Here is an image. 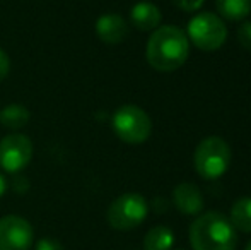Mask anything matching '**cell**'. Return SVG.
<instances>
[{
    "label": "cell",
    "instance_id": "cell-3",
    "mask_svg": "<svg viewBox=\"0 0 251 250\" xmlns=\"http://www.w3.org/2000/svg\"><path fill=\"white\" fill-rule=\"evenodd\" d=\"M231 163V147L221 137H207L197 146L193 165L197 173L205 180H215L227 171Z\"/></svg>",
    "mask_w": 251,
    "mask_h": 250
},
{
    "label": "cell",
    "instance_id": "cell-2",
    "mask_svg": "<svg viewBox=\"0 0 251 250\" xmlns=\"http://www.w3.org/2000/svg\"><path fill=\"white\" fill-rule=\"evenodd\" d=\"M190 242L193 250H234L238 237L234 226L224 214L210 211L192 223Z\"/></svg>",
    "mask_w": 251,
    "mask_h": 250
},
{
    "label": "cell",
    "instance_id": "cell-12",
    "mask_svg": "<svg viewBox=\"0 0 251 250\" xmlns=\"http://www.w3.org/2000/svg\"><path fill=\"white\" fill-rule=\"evenodd\" d=\"M31 120V113L24 105L21 103H10L7 107L2 108L0 111V124L7 129H12V130H17V129H23L29 124Z\"/></svg>",
    "mask_w": 251,
    "mask_h": 250
},
{
    "label": "cell",
    "instance_id": "cell-1",
    "mask_svg": "<svg viewBox=\"0 0 251 250\" xmlns=\"http://www.w3.org/2000/svg\"><path fill=\"white\" fill-rule=\"evenodd\" d=\"M190 55V41L183 29L176 26H159L147 41L146 57L152 69L173 72L179 69Z\"/></svg>",
    "mask_w": 251,
    "mask_h": 250
},
{
    "label": "cell",
    "instance_id": "cell-16",
    "mask_svg": "<svg viewBox=\"0 0 251 250\" xmlns=\"http://www.w3.org/2000/svg\"><path fill=\"white\" fill-rule=\"evenodd\" d=\"M238 41L243 48L251 52V21L248 23H243L238 28Z\"/></svg>",
    "mask_w": 251,
    "mask_h": 250
},
{
    "label": "cell",
    "instance_id": "cell-17",
    "mask_svg": "<svg viewBox=\"0 0 251 250\" xmlns=\"http://www.w3.org/2000/svg\"><path fill=\"white\" fill-rule=\"evenodd\" d=\"M203 2L205 0H173V3L183 12H197L203 5Z\"/></svg>",
    "mask_w": 251,
    "mask_h": 250
},
{
    "label": "cell",
    "instance_id": "cell-9",
    "mask_svg": "<svg viewBox=\"0 0 251 250\" xmlns=\"http://www.w3.org/2000/svg\"><path fill=\"white\" fill-rule=\"evenodd\" d=\"M96 34L102 43L118 45L128 34V24L118 14H102L96 21Z\"/></svg>",
    "mask_w": 251,
    "mask_h": 250
},
{
    "label": "cell",
    "instance_id": "cell-5",
    "mask_svg": "<svg viewBox=\"0 0 251 250\" xmlns=\"http://www.w3.org/2000/svg\"><path fill=\"white\" fill-rule=\"evenodd\" d=\"M186 36L197 48L203 52H214L224 45L227 38V28L224 21L212 12H200L193 16L186 28Z\"/></svg>",
    "mask_w": 251,
    "mask_h": 250
},
{
    "label": "cell",
    "instance_id": "cell-21",
    "mask_svg": "<svg viewBox=\"0 0 251 250\" xmlns=\"http://www.w3.org/2000/svg\"><path fill=\"white\" fill-rule=\"evenodd\" d=\"M245 250H251V240L248 242V245H246V249Z\"/></svg>",
    "mask_w": 251,
    "mask_h": 250
},
{
    "label": "cell",
    "instance_id": "cell-13",
    "mask_svg": "<svg viewBox=\"0 0 251 250\" xmlns=\"http://www.w3.org/2000/svg\"><path fill=\"white\" fill-rule=\"evenodd\" d=\"M229 221L234 226V230L251 233V197H243L232 204Z\"/></svg>",
    "mask_w": 251,
    "mask_h": 250
},
{
    "label": "cell",
    "instance_id": "cell-14",
    "mask_svg": "<svg viewBox=\"0 0 251 250\" xmlns=\"http://www.w3.org/2000/svg\"><path fill=\"white\" fill-rule=\"evenodd\" d=\"M215 7L224 19L241 21L250 16L251 0H215Z\"/></svg>",
    "mask_w": 251,
    "mask_h": 250
},
{
    "label": "cell",
    "instance_id": "cell-18",
    "mask_svg": "<svg viewBox=\"0 0 251 250\" xmlns=\"http://www.w3.org/2000/svg\"><path fill=\"white\" fill-rule=\"evenodd\" d=\"M36 250H65V249H63V245L60 244L58 240L47 237V238H41V240L38 242Z\"/></svg>",
    "mask_w": 251,
    "mask_h": 250
},
{
    "label": "cell",
    "instance_id": "cell-15",
    "mask_svg": "<svg viewBox=\"0 0 251 250\" xmlns=\"http://www.w3.org/2000/svg\"><path fill=\"white\" fill-rule=\"evenodd\" d=\"M175 244V233L168 226H155L144 238L146 250H169Z\"/></svg>",
    "mask_w": 251,
    "mask_h": 250
},
{
    "label": "cell",
    "instance_id": "cell-19",
    "mask_svg": "<svg viewBox=\"0 0 251 250\" xmlns=\"http://www.w3.org/2000/svg\"><path fill=\"white\" fill-rule=\"evenodd\" d=\"M10 72V58L5 50L0 48V81H3Z\"/></svg>",
    "mask_w": 251,
    "mask_h": 250
},
{
    "label": "cell",
    "instance_id": "cell-8",
    "mask_svg": "<svg viewBox=\"0 0 251 250\" xmlns=\"http://www.w3.org/2000/svg\"><path fill=\"white\" fill-rule=\"evenodd\" d=\"M33 237L27 220L16 214L0 218V250H29Z\"/></svg>",
    "mask_w": 251,
    "mask_h": 250
},
{
    "label": "cell",
    "instance_id": "cell-7",
    "mask_svg": "<svg viewBox=\"0 0 251 250\" xmlns=\"http://www.w3.org/2000/svg\"><path fill=\"white\" fill-rule=\"evenodd\" d=\"M33 142L24 134H9L0 140V168L7 173H17L29 165Z\"/></svg>",
    "mask_w": 251,
    "mask_h": 250
},
{
    "label": "cell",
    "instance_id": "cell-20",
    "mask_svg": "<svg viewBox=\"0 0 251 250\" xmlns=\"http://www.w3.org/2000/svg\"><path fill=\"white\" fill-rule=\"evenodd\" d=\"M5 192H7V180H5V177L0 173V197H2Z\"/></svg>",
    "mask_w": 251,
    "mask_h": 250
},
{
    "label": "cell",
    "instance_id": "cell-11",
    "mask_svg": "<svg viewBox=\"0 0 251 250\" xmlns=\"http://www.w3.org/2000/svg\"><path fill=\"white\" fill-rule=\"evenodd\" d=\"M130 21L139 31H154L162 21V14L155 3L139 2L130 10Z\"/></svg>",
    "mask_w": 251,
    "mask_h": 250
},
{
    "label": "cell",
    "instance_id": "cell-4",
    "mask_svg": "<svg viewBox=\"0 0 251 250\" xmlns=\"http://www.w3.org/2000/svg\"><path fill=\"white\" fill-rule=\"evenodd\" d=\"M113 130L126 144H142L149 139L152 122L149 115L137 105H123L113 113Z\"/></svg>",
    "mask_w": 251,
    "mask_h": 250
},
{
    "label": "cell",
    "instance_id": "cell-10",
    "mask_svg": "<svg viewBox=\"0 0 251 250\" xmlns=\"http://www.w3.org/2000/svg\"><path fill=\"white\" fill-rule=\"evenodd\" d=\"M173 202L176 209L188 216H195L203 209V195L195 184H179L173 190Z\"/></svg>",
    "mask_w": 251,
    "mask_h": 250
},
{
    "label": "cell",
    "instance_id": "cell-6",
    "mask_svg": "<svg viewBox=\"0 0 251 250\" xmlns=\"http://www.w3.org/2000/svg\"><path fill=\"white\" fill-rule=\"evenodd\" d=\"M149 213L147 200L140 194L128 192L116 197L108 207V223L111 228L120 231H128L137 228Z\"/></svg>",
    "mask_w": 251,
    "mask_h": 250
}]
</instances>
